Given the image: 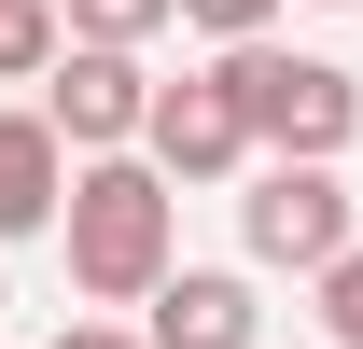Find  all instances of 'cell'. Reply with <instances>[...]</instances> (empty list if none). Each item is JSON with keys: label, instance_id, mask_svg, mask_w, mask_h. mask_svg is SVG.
<instances>
[{"label": "cell", "instance_id": "10", "mask_svg": "<svg viewBox=\"0 0 363 349\" xmlns=\"http://www.w3.org/2000/svg\"><path fill=\"white\" fill-rule=\"evenodd\" d=\"M308 294H321V336H335V349H363V238H350L335 265H308Z\"/></svg>", "mask_w": 363, "mask_h": 349}, {"label": "cell", "instance_id": "8", "mask_svg": "<svg viewBox=\"0 0 363 349\" xmlns=\"http://www.w3.org/2000/svg\"><path fill=\"white\" fill-rule=\"evenodd\" d=\"M56 28H70V43H126V56H154L182 14H168V0H56Z\"/></svg>", "mask_w": 363, "mask_h": 349}, {"label": "cell", "instance_id": "7", "mask_svg": "<svg viewBox=\"0 0 363 349\" xmlns=\"http://www.w3.org/2000/svg\"><path fill=\"white\" fill-rule=\"evenodd\" d=\"M56 196H70V140L43 112H0V252L14 238H56Z\"/></svg>", "mask_w": 363, "mask_h": 349}, {"label": "cell", "instance_id": "9", "mask_svg": "<svg viewBox=\"0 0 363 349\" xmlns=\"http://www.w3.org/2000/svg\"><path fill=\"white\" fill-rule=\"evenodd\" d=\"M56 43H70V28H56V0H0V84H43Z\"/></svg>", "mask_w": 363, "mask_h": 349}, {"label": "cell", "instance_id": "4", "mask_svg": "<svg viewBox=\"0 0 363 349\" xmlns=\"http://www.w3.org/2000/svg\"><path fill=\"white\" fill-rule=\"evenodd\" d=\"M70 154H140V112H154V70H140L126 43H56L43 98H28Z\"/></svg>", "mask_w": 363, "mask_h": 349}, {"label": "cell", "instance_id": "6", "mask_svg": "<svg viewBox=\"0 0 363 349\" xmlns=\"http://www.w3.org/2000/svg\"><path fill=\"white\" fill-rule=\"evenodd\" d=\"M140 154L168 182H238L252 168V126H238V98L210 84V70H182V84H154V112H140Z\"/></svg>", "mask_w": 363, "mask_h": 349}, {"label": "cell", "instance_id": "13", "mask_svg": "<svg viewBox=\"0 0 363 349\" xmlns=\"http://www.w3.org/2000/svg\"><path fill=\"white\" fill-rule=\"evenodd\" d=\"M0 321H14V279H0Z\"/></svg>", "mask_w": 363, "mask_h": 349}, {"label": "cell", "instance_id": "3", "mask_svg": "<svg viewBox=\"0 0 363 349\" xmlns=\"http://www.w3.org/2000/svg\"><path fill=\"white\" fill-rule=\"evenodd\" d=\"M363 238L350 182L321 168V154H266V168L238 182V252H252V279H308V265H335Z\"/></svg>", "mask_w": 363, "mask_h": 349}, {"label": "cell", "instance_id": "2", "mask_svg": "<svg viewBox=\"0 0 363 349\" xmlns=\"http://www.w3.org/2000/svg\"><path fill=\"white\" fill-rule=\"evenodd\" d=\"M210 84L238 98V126H252V154H350L363 140V84L335 70V56H308V43H210Z\"/></svg>", "mask_w": 363, "mask_h": 349}, {"label": "cell", "instance_id": "5", "mask_svg": "<svg viewBox=\"0 0 363 349\" xmlns=\"http://www.w3.org/2000/svg\"><path fill=\"white\" fill-rule=\"evenodd\" d=\"M140 349H266L252 265H168V279L140 294Z\"/></svg>", "mask_w": 363, "mask_h": 349}, {"label": "cell", "instance_id": "11", "mask_svg": "<svg viewBox=\"0 0 363 349\" xmlns=\"http://www.w3.org/2000/svg\"><path fill=\"white\" fill-rule=\"evenodd\" d=\"M182 28H196V43H266L279 28V0H168Z\"/></svg>", "mask_w": 363, "mask_h": 349}, {"label": "cell", "instance_id": "1", "mask_svg": "<svg viewBox=\"0 0 363 349\" xmlns=\"http://www.w3.org/2000/svg\"><path fill=\"white\" fill-rule=\"evenodd\" d=\"M56 252H70V294L84 307H140L182 265V182L154 168V154H70Z\"/></svg>", "mask_w": 363, "mask_h": 349}, {"label": "cell", "instance_id": "12", "mask_svg": "<svg viewBox=\"0 0 363 349\" xmlns=\"http://www.w3.org/2000/svg\"><path fill=\"white\" fill-rule=\"evenodd\" d=\"M56 349H140V321L126 307H84V321H56Z\"/></svg>", "mask_w": 363, "mask_h": 349}]
</instances>
